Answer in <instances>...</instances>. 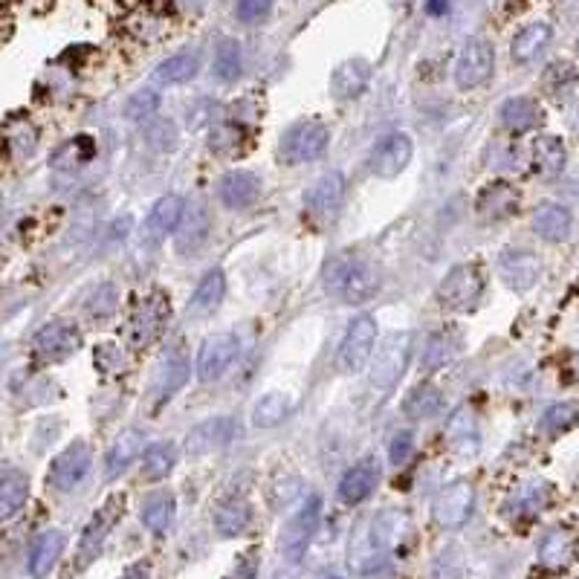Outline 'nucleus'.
I'll list each match as a JSON object with an SVG mask.
<instances>
[{
    "label": "nucleus",
    "instance_id": "12",
    "mask_svg": "<svg viewBox=\"0 0 579 579\" xmlns=\"http://www.w3.org/2000/svg\"><path fill=\"white\" fill-rule=\"evenodd\" d=\"M93 467V449L90 443L73 441L70 446H64L53 458L50 472H47V484L58 490V493H70L87 478V472Z\"/></svg>",
    "mask_w": 579,
    "mask_h": 579
},
{
    "label": "nucleus",
    "instance_id": "33",
    "mask_svg": "<svg viewBox=\"0 0 579 579\" xmlns=\"http://www.w3.org/2000/svg\"><path fill=\"white\" fill-rule=\"evenodd\" d=\"M551 38L553 29L548 24H527L516 32V38L510 44V56L516 64H530L551 47Z\"/></svg>",
    "mask_w": 579,
    "mask_h": 579
},
{
    "label": "nucleus",
    "instance_id": "24",
    "mask_svg": "<svg viewBox=\"0 0 579 579\" xmlns=\"http://www.w3.org/2000/svg\"><path fill=\"white\" fill-rule=\"evenodd\" d=\"M371 84V64L365 58H348L331 73V96L339 102L359 99Z\"/></svg>",
    "mask_w": 579,
    "mask_h": 579
},
{
    "label": "nucleus",
    "instance_id": "37",
    "mask_svg": "<svg viewBox=\"0 0 579 579\" xmlns=\"http://www.w3.org/2000/svg\"><path fill=\"white\" fill-rule=\"evenodd\" d=\"M252 522V507L247 498H226L221 501V507L215 510V530L221 533L223 539L241 536Z\"/></svg>",
    "mask_w": 579,
    "mask_h": 579
},
{
    "label": "nucleus",
    "instance_id": "34",
    "mask_svg": "<svg viewBox=\"0 0 579 579\" xmlns=\"http://www.w3.org/2000/svg\"><path fill=\"white\" fill-rule=\"evenodd\" d=\"M174 516H177V501H174L171 490L151 493V496L142 501V510H139L142 524H145L151 533H157V536H163L168 527L174 524Z\"/></svg>",
    "mask_w": 579,
    "mask_h": 579
},
{
    "label": "nucleus",
    "instance_id": "41",
    "mask_svg": "<svg viewBox=\"0 0 579 579\" xmlns=\"http://www.w3.org/2000/svg\"><path fill=\"white\" fill-rule=\"evenodd\" d=\"M287 414H290V397L281 391H270L252 406V426L255 429H276L278 423H284Z\"/></svg>",
    "mask_w": 579,
    "mask_h": 579
},
{
    "label": "nucleus",
    "instance_id": "14",
    "mask_svg": "<svg viewBox=\"0 0 579 579\" xmlns=\"http://www.w3.org/2000/svg\"><path fill=\"white\" fill-rule=\"evenodd\" d=\"M472 510H475V487L469 481H452L432 501V516L443 530L464 527L472 516Z\"/></svg>",
    "mask_w": 579,
    "mask_h": 579
},
{
    "label": "nucleus",
    "instance_id": "7",
    "mask_svg": "<svg viewBox=\"0 0 579 579\" xmlns=\"http://www.w3.org/2000/svg\"><path fill=\"white\" fill-rule=\"evenodd\" d=\"M319 522H322V498L310 496L299 507V513L281 530L278 548H281V556L287 562H302V556L307 553L316 530H319Z\"/></svg>",
    "mask_w": 579,
    "mask_h": 579
},
{
    "label": "nucleus",
    "instance_id": "28",
    "mask_svg": "<svg viewBox=\"0 0 579 579\" xmlns=\"http://www.w3.org/2000/svg\"><path fill=\"white\" fill-rule=\"evenodd\" d=\"M380 484V467L374 461H359L357 467H351L342 481H339V498L345 504H359L371 496Z\"/></svg>",
    "mask_w": 579,
    "mask_h": 579
},
{
    "label": "nucleus",
    "instance_id": "32",
    "mask_svg": "<svg viewBox=\"0 0 579 579\" xmlns=\"http://www.w3.org/2000/svg\"><path fill=\"white\" fill-rule=\"evenodd\" d=\"M571 226H574V218L565 206L559 203H542L536 212H533V229L539 238L551 241V244H559L571 235Z\"/></svg>",
    "mask_w": 579,
    "mask_h": 579
},
{
    "label": "nucleus",
    "instance_id": "10",
    "mask_svg": "<svg viewBox=\"0 0 579 579\" xmlns=\"http://www.w3.org/2000/svg\"><path fill=\"white\" fill-rule=\"evenodd\" d=\"M496 70V50L487 38H469L455 61V84L458 90H478L490 82Z\"/></svg>",
    "mask_w": 579,
    "mask_h": 579
},
{
    "label": "nucleus",
    "instance_id": "44",
    "mask_svg": "<svg viewBox=\"0 0 579 579\" xmlns=\"http://www.w3.org/2000/svg\"><path fill=\"white\" fill-rule=\"evenodd\" d=\"M542 84L556 99L568 96L574 90V84H577V67L571 61H553L551 67L545 70V76H542Z\"/></svg>",
    "mask_w": 579,
    "mask_h": 579
},
{
    "label": "nucleus",
    "instance_id": "2",
    "mask_svg": "<svg viewBox=\"0 0 579 579\" xmlns=\"http://www.w3.org/2000/svg\"><path fill=\"white\" fill-rule=\"evenodd\" d=\"M325 284H328V290L339 293V299L345 304H365L380 293L383 281L368 261L339 255L325 270Z\"/></svg>",
    "mask_w": 579,
    "mask_h": 579
},
{
    "label": "nucleus",
    "instance_id": "42",
    "mask_svg": "<svg viewBox=\"0 0 579 579\" xmlns=\"http://www.w3.org/2000/svg\"><path fill=\"white\" fill-rule=\"evenodd\" d=\"M574 559V536L568 530H551L539 545V562L545 568H565Z\"/></svg>",
    "mask_w": 579,
    "mask_h": 579
},
{
    "label": "nucleus",
    "instance_id": "46",
    "mask_svg": "<svg viewBox=\"0 0 579 579\" xmlns=\"http://www.w3.org/2000/svg\"><path fill=\"white\" fill-rule=\"evenodd\" d=\"M157 108H160V93L154 87H142L134 96H128L125 116L134 119V122H145V119H151L157 113Z\"/></svg>",
    "mask_w": 579,
    "mask_h": 579
},
{
    "label": "nucleus",
    "instance_id": "35",
    "mask_svg": "<svg viewBox=\"0 0 579 579\" xmlns=\"http://www.w3.org/2000/svg\"><path fill=\"white\" fill-rule=\"evenodd\" d=\"M449 443L452 449L461 455V458H472L478 452V420H475V412L469 406H461L458 412L449 417Z\"/></svg>",
    "mask_w": 579,
    "mask_h": 579
},
{
    "label": "nucleus",
    "instance_id": "59",
    "mask_svg": "<svg viewBox=\"0 0 579 579\" xmlns=\"http://www.w3.org/2000/svg\"><path fill=\"white\" fill-rule=\"evenodd\" d=\"M577 53H579V41H577Z\"/></svg>",
    "mask_w": 579,
    "mask_h": 579
},
{
    "label": "nucleus",
    "instance_id": "23",
    "mask_svg": "<svg viewBox=\"0 0 579 579\" xmlns=\"http://www.w3.org/2000/svg\"><path fill=\"white\" fill-rule=\"evenodd\" d=\"M464 351V333L458 328H441L426 339V348H423V357H420V368L435 374L443 371L446 365H452L455 359L461 357Z\"/></svg>",
    "mask_w": 579,
    "mask_h": 579
},
{
    "label": "nucleus",
    "instance_id": "4",
    "mask_svg": "<svg viewBox=\"0 0 579 579\" xmlns=\"http://www.w3.org/2000/svg\"><path fill=\"white\" fill-rule=\"evenodd\" d=\"M484 296V276L475 264H458L438 284V304L449 313H472Z\"/></svg>",
    "mask_w": 579,
    "mask_h": 579
},
{
    "label": "nucleus",
    "instance_id": "30",
    "mask_svg": "<svg viewBox=\"0 0 579 579\" xmlns=\"http://www.w3.org/2000/svg\"><path fill=\"white\" fill-rule=\"evenodd\" d=\"M501 125L510 134H530L542 125V108L530 96H513L501 105Z\"/></svg>",
    "mask_w": 579,
    "mask_h": 579
},
{
    "label": "nucleus",
    "instance_id": "16",
    "mask_svg": "<svg viewBox=\"0 0 579 579\" xmlns=\"http://www.w3.org/2000/svg\"><path fill=\"white\" fill-rule=\"evenodd\" d=\"M32 348H35V357L41 362H64L82 348V333L76 325L58 319V322H50V325H44L41 331L35 333Z\"/></svg>",
    "mask_w": 579,
    "mask_h": 579
},
{
    "label": "nucleus",
    "instance_id": "5",
    "mask_svg": "<svg viewBox=\"0 0 579 579\" xmlns=\"http://www.w3.org/2000/svg\"><path fill=\"white\" fill-rule=\"evenodd\" d=\"M345 200V177L339 171L322 174L307 192H304V221L313 223L316 229L333 226L339 209Z\"/></svg>",
    "mask_w": 579,
    "mask_h": 579
},
{
    "label": "nucleus",
    "instance_id": "11",
    "mask_svg": "<svg viewBox=\"0 0 579 579\" xmlns=\"http://www.w3.org/2000/svg\"><path fill=\"white\" fill-rule=\"evenodd\" d=\"M377 345V322L371 316H357L339 345L336 365L342 374H359L365 365H371V354Z\"/></svg>",
    "mask_w": 579,
    "mask_h": 579
},
{
    "label": "nucleus",
    "instance_id": "58",
    "mask_svg": "<svg viewBox=\"0 0 579 579\" xmlns=\"http://www.w3.org/2000/svg\"><path fill=\"white\" fill-rule=\"evenodd\" d=\"M325 579H342V577H325Z\"/></svg>",
    "mask_w": 579,
    "mask_h": 579
},
{
    "label": "nucleus",
    "instance_id": "22",
    "mask_svg": "<svg viewBox=\"0 0 579 579\" xmlns=\"http://www.w3.org/2000/svg\"><path fill=\"white\" fill-rule=\"evenodd\" d=\"M261 197V177L252 171H226L218 180V200L232 212H244Z\"/></svg>",
    "mask_w": 579,
    "mask_h": 579
},
{
    "label": "nucleus",
    "instance_id": "43",
    "mask_svg": "<svg viewBox=\"0 0 579 579\" xmlns=\"http://www.w3.org/2000/svg\"><path fill=\"white\" fill-rule=\"evenodd\" d=\"M533 160L536 168L548 177H556L565 168V142L559 137H539L533 145Z\"/></svg>",
    "mask_w": 579,
    "mask_h": 579
},
{
    "label": "nucleus",
    "instance_id": "48",
    "mask_svg": "<svg viewBox=\"0 0 579 579\" xmlns=\"http://www.w3.org/2000/svg\"><path fill=\"white\" fill-rule=\"evenodd\" d=\"M116 304H119L116 287H113V284H99V287L90 293V299L84 302V310H87L90 319H108V316L116 313Z\"/></svg>",
    "mask_w": 579,
    "mask_h": 579
},
{
    "label": "nucleus",
    "instance_id": "26",
    "mask_svg": "<svg viewBox=\"0 0 579 579\" xmlns=\"http://www.w3.org/2000/svg\"><path fill=\"white\" fill-rule=\"evenodd\" d=\"M516 209H519V192L510 183H504V180L490 183L484 192L478 194V215L484 221H507Z\"/></svg>",
    "mask_w": 579,
    "mask_h": 579
},
{
    "label": "nucleus",
    "instance_id": "1",
    "mask_svg": "<svg viewBox=\"0 0 579 579\" xmlns=\"http://www.w3.org/2000/svg\"><path fill=\"white\" fill-rule=\"evenodd\" d=\"M412 533V519L406 510H383L359 530L351 542V568L362 579L391 577V553L406 545Z\"/></svg>",
    "mask_w": 579,
    "mask_h": 579
},
{
    "label": "nucleus",
    "instance_id": "9",
    "mask_svg": "<svg viewBox=\"0 0 579 579\" xmlns=\"http://www.w3.org/2000/svg\"><path fill=\"white\" fill-rule=\"evenodd\" d=\"M122 510H125V496H111L93 513V519L87 522L82 539H79V551H76V568H79V571H84V568L99 556L102 545H105L108 536H111V530L116 527V522L122 519Z\"/></svg>",
    "mask_w": 579,
    "mask_h": 579
},
{
    "label": "nucleus",
    "instance_id": "53",
    "mask_svg": "<svg viewBox=\"0 0 579 579\" xmlns=\"http://www.w3.org/2000/svg\"><path fill=\"white\" fill-rule=\"evenodd\" d=\"M414 455V435L412 432H397L391 443H388V461L391 467H403L409 464V458Z\"/></svg>",
    "mask_w": 579,
    "mask_h": 579
},
{
    "label": "nucleus",
    "instance_id": "56",
    "mask_svg": "<svg viewBox=\"0 0 579 579\" xmlns=\"http://www.w3.org/2000/svg\"><path fill=\"white\" fill-rule=\"evenodd\" d=\"M449 6H452V0H426V12L429 15H435V18H441L449 12Z\"/></svg>",
    "mask_w": 579,
    "mask_h": 579
},
{
    "label": "nucleus",
    "instance_id": "47",
    "mask_svg": "<svg viewBox=\"0 0 579 579\" xmlns=\"http://www.w3.org/2000/svg\"><path fill=\"white\" fill-rule=\"evenodd\" d=\"M244 131L238 125H221V128H212V137H209V148L221 157H238L241 148H244Z\"/></svg>",
    "mask_w": 579,
    "mask_h": 579
},
{
    "label": "nucleus",
    "instance_id": "39",
    "mask_svg": "<svg viewBox=\"0 0 579 579\" xmlns=\"http://www.w3.org/2000/svg\"><path fill=\"white\" fill-rule=\"evenodd\" d=\"M244 73V50L235 38H221L215 47V61H212V76L223 84H232Z\"/></svg>",
    "mask_w": 579,
    "mask_h": 579
},
{
    "label": "nucleus",
    "instance_id": "19",
    "mask_svg": "<svg viewBox=\"0 0 579 579\" xmlns=\"http://www.w3.org/2000/svg\"><path fill=\"white\" fill-rule=\"evenodd\" d=\"M498 273L513 293H527L542 276V258L530 249H507L498 258Z\"/></svg>",
    "mask_w": 579,
    "mask_h": 579
},
{
    "label": "nucleus",
    "instance_id": "49",
    "mask_svg": "<svg viewBox=\"0 0 579 579\" xmlns=\"http://www.w3.org/2000/svg\"><path fill=\"white\" fill-rule=\"evenodd\" d=\"M577 420L579 409L574 403H556V406H551L548 412L542 414L539 426H542L545 432H551V435H559V432H568Z\"/></svg>",
    "mask_w": 579,
    "mask_h": 579
},
{
    "label": "nucleus",
    "instance_id": "40",
    "mask_svg": "<svg viewBox=\"0 0 579 579\" xmlns=\"http://www.w3.org/2000/svg\"><path fill=\"white\" fill-rule=\"evenodd\" d=\"M197 73H200V56H197V53H177V56L166 58V61L154 70V82L186 84L192 82Z\"/></svg>",
    "mask_w": 579,
    "mask_h": 579
},
{
    "label": "nucleus",
    "instance_id": "13",
    "mask_svg": "<svg viewBox=\"0 0 579 579\" xmlns=\"http://www.w3.org/2000/svg\"><path fill=\"white\" fill-rule=\"evenodd\" d=\"M241 354V339L235 333H215L197 351V380L215 383L229 371V365Z\"/></svg>",
    "mask_w": 579,
    "mask_h": 579
},
{
    "label": "nucleus",
    "instance_id": "55",
    "mask_svg": "<svg viewBox=\"0 0 579 579\" xmlns=\"http://www.w3.org/2000/svg\"><path fill=\"white\" fill-rule=\"evenodd\" d=\"M119 579H151V565L142 559V562H134V565H128L125 568V574Z\"/></svg>",
    "mask_w": 579,
    "mask_h": 579
},
{
    "label": "nucleus",
    "instance_id": "29",
    "mask_svg": "<svg viewBox=\"0 0 579 579\" xmlns=\"http://www.w3.org/2000/svg\"><path fill=\"white\" fill-rule=\"evenodd\" d=\"M29 498L27 472L15 467L0 469V522H9L24 510Z\"/></svg>",
    "mask_w": 579,
    "mask_h": 579
},
{
    "label": "nucleus",
    "instance_id": "31",
    "mask_svg": "<svg viewBox=\"0 0 579 579\" xmlns=\"http://www.w3.org/2000/svg\"><path fill=\"white\" fill-rule=\"evenodd\" d=\"M142 449H145V435H142L139 429L122 432V435L111 443L108 455H105V475H108L111 481L119 478L125 469L137 461V455H142Z\"/></svg>",
    "mask_w": 579,
    "mask_h": 579
},
{
    "label": "nucleus",
    "instance_id": "6",
    "mask_svg": "<svg viewBox=\"0 0 579 579\" xmlns=\"http://www.w3.org/2000/svg\"><path fill=\"white\" fill-rule=\"evenodd\" d=\"M409 357H412V333H388L383 345H380V351H377V357L371 359V386L383 388V391L397 386L406 374Z\"/></svg>",
    "mask_w": 579,
    "mask_h": 579
},
{
    "label": "nucleus",
    "instance_id": "50",
    "mask_svg": "<svg viewBox=\"0 0 579 579\" xmlns=\"http://www.w3.org/2000/svg\"><path fill=\"white\" fill-rule=\"evenodd\" d=\"M273 6H276V0H238L235 18L241 24H261L273 12Z\"/></svg>",
    "mask_w": 579,
    "mask_h": 579
},
{
    "label": "nucleus",
    "instance_id": "52",
    "mask_svg": "<svg viewBox=\"0 0 579 579\" xmlns=\"http://www.w3.org/2000/svg\"><path fill=\"white\" fill-rule=\"evenodd\" d=\"M145 137H148V142H151L160 154H166V151H171V148L177 145V125L168 122V119H160L157 125L148 128Z\"/></svg>",
    "mask_w": 579,
    "mask_h": 579
},
{
    "label": "nucleus",
    "instance_id": "25",
    "mask_svg": "<svg viewBox=\"0 0 579 579\" xmlns=\"http://www.w3.org/2000/svg\"><path fill=\"white\" fill-rule=\"evenodd\" d=\"M64 545H67V539H64L61 530H44V533L32 542V548H29L27 559L29 577L32 579L50 577L53 568L58 565V559H61V553H64Z\"/></svg>",
    "mask_w": 579,
    "mask_h": 579
},
{
    "label": "nucleus",
    "instance_id": "18",
    "mask_svg": "<svg viewBox=\"0 0 579 579\" xmlns=\"http://www.w3.org/2000/svg\"><path fill=\"white\" fill-rule=\"evenodd\" d=\"M189 374H192L189 359L183 357L180 351H171V354L160 359V365H157V371H154V380H151V391H148L154 412H157L160 406H166L168 400L189 383Z\"/></svg>",
    "mask_w": 579,
    "mask_h": 579
},
{
    "label": "nucleus",
    "instance_id": "3",
    "mask_svg": "<svg viewBox=\"0 0 579 579\" xmlns=\"http://www.w3.org/2000/svg\"><path fill=\"white\" fill-rule=\"evenodd\" d=\"M328 145H331L328 125H322L319 119H304L284 131V137L278 142V160L284 166L316 163L319 157H325Z\"/></svg>",
    "mask_w": 579,
    "mask_h": 579
},
{
    "label": "nucleus",
    "instance_id": "54",
    "mask_svg": "<svg viewBox=\"0 0 579 579\" xmlns=\"http://www.w3.org/2000/svg\"><path fill=\"white\" fill-rule=\"evenodd\" d=\"M258 574V556L255 553H244L235 565V571L229 574V579H255Z\"/></svg>",
    "mask_w": 579,
    "mask_h": 579
},
{
    "label": "nucleus",
    "instance_id": "27",
    "mask_svg": "<svg viewBox=\"0 0 579 579\" xmlns=\"http://www.w3.org/2000/svg\"><path fill=\"white\" fill-rule=\"evenodd\" d=\"M223 299H226V276H223V270H209L194 287L192 299H189V313L194 319H206L221 307Z\"/></svg>",
    "mask_w": 579,
    "mask_h": 579
},
{
    "label": "nucleus",
    "instance_id": "36",
    "mask_svg": "<svg viewBox=\"0 0 579 579\" xmlns=\"http://www.w3.org/2000/svg\"><path fill=\"white\" fill-rule=\"evenodd\" d=\"M443 406H446V397L435 383L414 386L403 400V412L412 420H432V417H438L443 412Z\"/></svg>",
    "mask_w": 579,
    "mask_h": 579
},
{
    "label": "nucleus",
    "instance_id": "20",
    "mask_svg": "<svg viewBox=\"0 0 579 579\" xmlns=\"http://www.w3.org/2000/svg\"><path fill=\"white\" fill-rule=\"evenodd\" d=\"M232 438H235V420L221 414V417H209V420H203L194 429H189L183 446H186V455L203 458V455H212V452L223 449Z\"/></svg>",
    "mask_w": 579,
    "mask_h": 579
},
{
    "label": "nucleus",
    "instance_id": "8",
    "mask_svg": "<svg viewBox=\"0 0 579 579\" xmlns=\"http://www.w3.org/2000/svg\"><path fill=\"white\" fill-rule=\"evenodd\" d=\"M171 316V299H168L163 290H154L148 293L139 307L131 316V325H128V339L134 348H148L151 342H157L163 331H166V322Z\"/></svg>",
    "mask_w": 579,
    "mask_h": 579
},
{
    "label": "nucleus",
    "instance_id": "57",
    "mask_svg": "<svg viewBox=\"0 0 579 579\" xmlns=\"http://www.w3.org/2000/svg\"><path fill=\"white\" fill-rule=\"evenodd\" d=\"M177 3H180L183 9H194V12H197V9H203L206 0H177Z\"/></svg>",
    "mask_w": 579,
    "mask_h": 579
},
{
    "label": "nucleus",
    "instance_id": "15",
    "mask_svg": "<svg viewBox=\"0 0 579 579\" xmlns=\"http://www.w3.org/2000/svg\"><path fill=\"white\" fill-rule=\"evenodd\" d=\"M412 157L414 145L409 134L394 131V134H388L386 139H380V142L374 145L368 168H371V174L380 177V180H394V177H400V174L409 168Z\"/></svg>",
    "mask_w": 579,
    "mask_h": 579
},
{
    "label": "nucleus",
    "instance_id": "45",
    "mask_svg": "<svg viewBox=\"0 0 579 579\" xmlns=\"http://www.w3.org/2000/svg\"><path fill=\"white\" fill-rule=\"evenodd\" d=\"M93 154H96V142L90 137H76L70 139L64 148H58L53 163H56L58 168H76L82 166V163H87V160H93Z\"/></svg>",
    "mask_w": 579,
    "mask_h": 579
},
{
    "label": "nucleus",
    "instance_id": "38",
    "mask_svg": "<svg viewBox=\"0 0 579 579\" xmlns=\"http://www.w3.org/2000/svg\"><path fill=\"white\" fill-rule=\"evenodd\" d=\"M177 464V446L168 441H154L142 449V478L157 484L171 475V469Z\"/></svg>",
    "mask_w": 579,
    "mask_h": 579
},
{
    "label": "nucleus",
    "instance_id": "51",
    "mask_svg": "<svg viewBox=\"0 0 579 579\" xmlns=\"http://www.w3.org/2000/svg\"><path fill=\"white\" fill-rule=\"evenodd\" d=\"M545 507V487H527L522 496L510 501V513L516 516H533Z\"/></svg>",
    "mask_w": 579,
    "mask_h": 579
},
{
    "label": "nucleus",
    "instance_id": "17",
    "mask_svg": "<svg viewBox=\"0 0 579 579\" xmlns=\"http://www.w3.org/2000/svg\"><path fill=\"white\" fill-rule=\"evenodd\" d=\"M212 235V215L209 206L203 200H194L192 206L183 209V218L174 229V249L180 255H197L200 249L206 247Z\"/></svg>",
    "mask_w": 579,
    "mask_h": 579
},
{
    "label": "nucleus",
    "instance_id": "21",
    "mask_svg": "<svg viewBox=\"0 0 579 579\" xmlns=\"http://www.w3.org/2000/svg\"><path fill=\"white\" fill-rule=\"evenodd\" d=\"M183 209H186V206H183V200H180L177 194H163V197L151 206L148 218L142 223V244L160 247L168 235L177 229V223L183 218Z\"/></svg>",
    "mask_w": 579,
    "mask_h": 579
}]
</instances>
